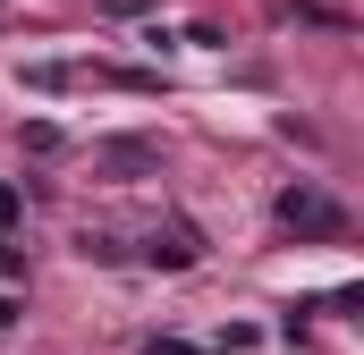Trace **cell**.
<instances>
[{"label": "cell", "mask_w": 364, "mask_h": 355, "mask_svg": "<svg viewBox=\"0 0 364 355\" xmlns=\"http://www.w3.org/2000/svg\"><path fill=\"white\" fill-rule=\"evenodd\" d=\"M279 220H288L296 237H339V229H348V212H339L331 195H314V186H288V195H279Z\"/></svg>", "instance_id": "obj_1"}, {"label": "cell", "mask_w": 364, "mask_h": 355, "mask_svg": "<svg viewBox=\"0 0 364 355\" xmlns=\"http://www.w3.org/2000/svg\"><path fill=\"white\" fill-rule=\"evenodd\" d=\"M144 263H153V271H186V263H203V237H195L186 220H170V229L144 237Z\"/></svg>", "instance_id": "obj_2"}, {"label": "cell", "mask_w": 364, "mask_h": 355, "mask_svg": "<svg viewBox=\"0 0 364 355\" xmlns=\"http://www.w3.org/2000/svg\"><path fill=\"white\" fill-rule=\"evenodd\" d=\"M144 355H203V347H186V339H153Z\"/></svg>", "instance_id": "obj_3"}]
</instances>
